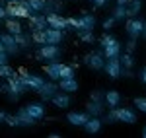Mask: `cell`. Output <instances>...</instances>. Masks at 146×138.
<instances>
[{
	"mask_svg": "<svg viewBox=\"0 0 146 138\" xmlns=\"http://www.w3.org/2000/svg\"><path fill=\"white\" fill-rule=\"evenodd\" d=\"M78 18H80V29H82V31H94V27H96V23H98L94 14H82Z\"/></svg>",
	"mask_w": 146,
	"mask_h": 138,
	"instance_id": "cell-23",
	"label": "cell"
},
{
	"mask_svg": "<svg viewBox=\"0 0 146 138\" xmlns=\"http://www.w3.org/2000/svg\"><path fill=\"white\" fill-rule=\"evenodd\" d=\"M142 136H144V138H146V127H144V128H142Z\"/></svg>",
	"mask_w": 146,
	"mask_h": 138,
	"instance_id": "cell-51",
	"label": "cell"
},
{
	"mask_svg": "<svg viewBox=\"0 0 146 138\" xmlns=\"http://www.w3.org/2000/svg\"><path fill=\"white\" fill-rule=\"evenodd\" d=\"M22 20H18V18H4V25H6V31L12 35H16V33H20V31H23V25Z\"/></svg>",
	"mask_w": 146,
	"mask_h": 138,
	"instance_id": "cell-26",
	"label": "cell"
},
{
	"mask_svg": "<svg viewBox=\"0 0 146 138\" xmlns=\"http://www.w3.org/2000/svg\"><path fill=\"white\" fill-rule=\"evenodd\" d=\"M29 16H31V10H29V6H27V0H18V2L6 6V18L27 20Z\"/></svg>",
	"mask_w": 146,
	"mask_h": 138,
	"instance_id": "cell-5",
	"label": "cell"
},
{
	"mask_svg": "<svg viewBox=\"0 0 146 138\" xmlns=\"http://www.w3.org/2000/svg\"><path fill=\"white\" fill-rule=\"evenodd\" d=\"M0 51H4V47H2V39H0Z\"/></svg>",
	"mask_w": 146,
	"mask_h": 138,
	"instance_id": "cell-52",
	"label": "cell"
},
{
	"mask_svg": "<svg viewBox=\"0 0 146 138\" xmlns=\"http://www.w3.org/2000/svg\"><path fill=\"white\" fill-rule=\"evenodd\" d=\"M25 111L29 113V117H33L35 121H39V119H43V117H45V105L33 101V103H27V105H25Z\"/></svg>",
	"mask_w": 146,
	"mask_h": 138,
	"instance_id": "cell-21",
	"label": "cell"
},
{
	"mask_svg": "<svg viewBox=\"0 0 146 138\" xmlns=\"http://www.w3.org/2000/svg\"><path fill=\"white\" fill-rule=\"evenodd\" d=\"M140 10H142V0H131V2L127 4V16H129V18L138 16Z\"/></svg>",
	"mask_w": 146,
	"mask_h": 138,
	"instance_id": "cell-27",
	"label": "cell"
},
{
	"mask_svg": "<svg viewBox=\"0 0 146 138\" xmlns=\"http://www.w3.org/2000/svg\"><path fill=\"white\" fill-rule=\"evenodd\" d=\"M88 68L92 70H103V64H105V57H103V53H98V51H92L88 53L84 60H82Z\"/></svg>",
	"mask_w": 146,
	"mask_h": 138,
	"instance_id": "cell-7",
	"label": "cell"
},
{
	"mask_svg": "<svg viewBox=\"0 0 146 138\" xmlns=\"http://www.w3.org/2000/svg\"><path fill=\"white\" fill-rule=\"evenodd\" d=\"M135 109L146 115V97H135Z\"/></svg>",
	"mask_w": 146,
	"mask_h": 138,
	"instance_id": "cell-36",
	"label": "cell"
},
{
	"mask_svg": "<svg viewBox=\"0 0 146 138\" xmlns=\"http://www.w3.org/2000/svg\"><path fill=\"white\" fill-rule=\"evenodd\" d=\"M27 6H29L31 14L33 12H43L45 10V0H27Z\"/></svg>",
	"mask_w": 146,
	"mask_h": 138,
	"instance_id": "cell-31",
	"label": "cell"
},
{
	"mask_svg": "<svg viewBox=\"0 0 146 138\" xmlns=\"http://www.w3.org/2000/svg\"><path fill=\"white\" fill-rule=\"evenodd\" d=\"M103 123H107V125H113V123H119V119H117V109L113 107V109H109L107 113H103Z\"/></svg>",
	"mask_w": 146,
	"mask_h": 138,
	"instance_id": "cell-33",
	"label": "cell"
},
{
	"mask_svg": "<svg viewBox=\"0 0 146 138\" xmlns=\"http://www.w3.org/2000/svg\"><path fill=\"white\" fill-rule=\"evenodd\" d=\"M14 115H16V119H18V127H22V128H31L35 123H37L33 117H29V113L25 111V107H20Z\"/></svg>",
	"mask_w": 146,
	"mask_h": 138,
	"instance_id": "cell-14",
	"label": "cell"
},
{
	"mask_svg": "<svg viewBox=\"0 0 146 138\" xmlns=\"http://www.w3.org/2000/svg\"><path fill=\"white\" fill-rule=\"evenodd\" d=\"M14 37H16V43H18V47H20V51H27L29 47L33 45V41H31V33L20 31V33H16Z\"/></svg>",
	"mask_w": 146,
	"mask_h": 138,
	"instance_id": "cell-25",
	"label": "cell"
},
{
	"mask_svg": "<svg viewBox=\"0 0 146 138\" xmlns=\"http://www.w3.org/2000/svg\"><path fill=\"white\" fill-rule=\"evenodd\" d=\"M138 80H140V82L146 86V66H142V68L138 70Z\"/></svg>",
	"mask_w": 146,
	"mask_h": 138,
	"instance_id": "cell-43",
	"label": "cell"
},
{
	"mask_svg": "<svg viewBox=\"0 0 146 138\" xmlns=\"http://www.w3.org/2000/svg\"><path fill=\"white\" fill-rule=\"evenodd\" d=\"M135 49H136V39H129L127 45H125V51L127 53H135Z\"/></svg>",
	"mask_w": 146,
	"mask_h": 138,
	"instance_id": "cell-41",
	"label": "cell"
},
{
	"mask_svg": "<svg viewBox=\"0 0 146 138\" xmlns=\"http://www.w3.org/2000/svg\"><path fill=\"white\" fill-rule=\"evenodd\" d=\"M6 62H8V53L0 51V64H6Z\"/></svg>",
	"mask_w": 146,
	"mask_h": 138,
	"instance_id": "cell-45",
	"label": "cell"
},
{
	"mask_svg": "<svg viewBox=\"0 0 146 138\" xmlns=\"http://www.w3.org/2000/svg\"><path fill=\"white\" fill-rule=\"evenodd\" d=\"M115 109H117V119H119V123L135 125L136 121H138L135 109H131V107H115Z\"/></svg>",
	"mask_w": 146,
	"mask_h": 138,
	"instance_id": "cell-11",
	"label": "cell"
},
{
	"mask_svg": "<svg viewBox=\"0 0 146 138\" xmlns=\"http://www.w3.org/2000/svg\"><path fill=\"white\" fill-rule=\"evenodd\" d=\"M4 123H6L8 127H18V119H16V115H10V113H6Z\"/></svg>",
	"mask_w": 146,
	"mask_h": 138,
	"instance_id": "cell-40",
	"label": "cell"
},
{
	"mask_svg": "<svg viewBox=\"0 0 146 138\" xmlns=\"http://www.w3.org/2000/svg\"><path fill=\"white\" fill-rule=\"evenodd\" d=\"M27 20H29L31 31H33V29H45L47 27V18H45V14H41V12H33Z\"/></svg>",
	"mask_w": 146,
	"mask_h": 138,
	"instance_id": "cell-19",
	"label": "cell"
},
{
	"mask_svg": "<svg viewBox=\"0 0 146 138\" xmlns=\"http://www.w3.org/2000/svg\"><path fill=\"white\" fill-rule=\"evenodd\" d=\"M0 22H2V20H0Z\"/></svg>",
	"mask_w": 146,
	"mask_h": 138,
	"instance_id": "cell-53",
	"label": "cell"
},
{
	"mask_svg": "<svg viewBox=\"0 0 146 138\" xmlns=\"http://www.w3.org/2000/svg\"><path fill=\"white\" fill-rule=\"evenodd\" d=\"M140 37H144V39H146V22H144V27H142V33H140Z\"/></svg>",
	"mask_w": 146,
	"mask_h": 138,
	"instance_id": "cell-49",
	"label": "cell"
},
{
	"mask_svg": "<svg viewBox=\"0 0 146 138\" xmlns=\"http://www.w3.org/2000/svg\"><path fill=\"white\" fill-rule=\"evenodd\" d=\"M90 2L94 4V8H103V6H105L109 0H90Z\"/></svg>",
	"mask_w": 146,
	"mask_h": 138,
	"instance_id": "cell-44",
	"label": "cell"
},
{
	"mask_svg": "<svg viewBox=\"0 0 146 138\" xmlns=\"http://www.w3.org/2000/svg\"><path fill=\"white\" fill-rule=\"evenodd\" d=\"M101 127H103V121H101L100 117H90L86 123H84V130L88 132V134H98L101 130Z\"/></svg>",
	"mask_w": 146,
	"mask_h": 138,
	"instance_id": "cell-22",
	"label": "cell"
},
{
	"mask_svg": "<svg viewBox=\"0 0 146 138\" xmlns=\"http://www.w3.org/2000/svg\"><path fill=\"white\" fill-rule=\"evenodd\" d=\"M129 2H131V0H117V4H121V6H127Z\"/></svg>",
	"mask_w": 146,
	"mask_h": 138,
	"instance_id": "cell-48",
	"label": "cell"
},
{
	"mask_svg": "<svg viewBox=\"0 0 146 138\" xmlns=\"http://www.w3.org/2000/svg\"><path fill=\"white\" fill-rule=\"evenodd\" d=\"M4 117H6V111H4V109H0V123H4Z\"/></svg>",
	"mask_w": 146,
	"mask_h": 138,
	"instance_id": "cell-47",
	"label": "cell"
},
{
	"mask_svg": "<svg viewBox=\"0 0 146 138\" xmlns=\"http://www.w3.org/2000/svg\"><path fill=\"white\" fill-rule=\"evenodd\" d=\"M62 57V51L58 45H53V43H45V45H39L37 53H35V58L37 60H43V62H55Z\"/></svg>",
	"mask_w": 146,
	"mask_h": 138,
	"instance_id": "cell-3",
	"label": "cell"
},
{
	"mask_svg": "<svg viewBox=\"0 0 146 138\" xmlns=\"http://www.w3.org/2000/svg\"><path fill=\"white\" fill-rule=\"evenodd\" d=\"M66 23H68V29H74V31L80 29V18H66Z\"/></svg>",
	"mask_w": 146,
	"mask_h": 138,
	"instance_id": "cell-37",
	"label": "cell"
},
{
	"mask_svg": "<svg viewBox=\"0 0 146 138\" xmlns=\"http://www.w3.org/2000/svg\"><path fill=\"white\" fill-rule=\"evenodd\" d=\"M90 119V115L86 111H70L66 115V121L72 125V127H84V123Z\"/></svg>",
	"mask_w": 146,
	"mask_h": 138,
	"instance_id": "cell-15",
	"label": "cell"
},
{
	"mask_svg": "<svg viewBox=\"0 0 146 138\" xmlns=\"http://www.w3.org/2000/svg\"><path fill=\"white\" fill-rule=\"evenodd\" d=\"M45 18H47V25H49V27H55V29L68 31L66 18H62L58 12H49V14H45Z\"/></svg>",
	"mask_w": 146,
	"mask_h": 138,
	"instance_id": "cell-10",
	"label": "cell"
},
{
	"mask_svg": "<svg viewBox=\"0 0 146 138\" xmlns=\"http://www.w3.org/2000/svg\"><path fill=\"white\" fill-rule=\"evenodd\" d=\"M18 76H20V80L23 82V86L27 88V92H37L41 86H43V82L45 78H41V76H37V74H31L27 68H18Z\"/></svg>",
	"mask_w": 146,
	"mask_h": 138,
	"instance_id": "cell-4",
	"label": "cell"
},
{
	"mask_svg": "<svg viewBox=\"0 0 146 138\" xmlns=\"http://www.w3.org/2000/svg\"><path fill=\"white\" fill-rule=\"evenodd\" d=\"M103 97H105V92H101V90H92L90 99H94V101H103Z\"/></svg>",
	"mask_w": 146,
	"mask_h": 138,
	"instance_id": "cell-39",
	"label": "cell"
},
{
	"mask_svg": "<svg viewBox=\"0 0 146 138\" xmlns=\"http://www.w3.org/2000/svg\"><path fill=\"white\" fill-rule=\"evenodd\" d=\"M121 62H119V57L115 58H105V64H103V70H105V74L111 78V80H117V78H121Z\"/></svg>",
	"mask_w": 146,
	"mask_h": 138,
	"instance_id": "cell-8",
	"label": "cell"
},
{
	"mask_svg": "<svg viewBox=\"0 0 146 138\" xmlns=\"http://www.w3.org/2000/svg\"><path fill=\"white\" fill-rule=\"evenodd\" d=\"M45 37L47 43H53V45H60L62 39H64V31L62 29H55V27H45Z\"/></svg>",
	"mask_w": 146,
	"mask_h": 138,
	"instance_id": "cell-17",
	"label": "cell"
},
{
	"mask_svg": "<svg viewBox=\"0 0 146 138\" xmlns=\"http://www.w3.org/2000/svg\"><path fill=\"white\" fill-rule=\"evenodd\" d=\"M119 62H121V66H123V68H133V66H135V55L125 51V53L119 55Z\"/></svg>",
	"mask_w": 146,
	"mask_h": 138,
	"instance_id": "cell-28",
	"label": "cell"
},
{
	"mask_svg": "<svg viewBox=\"0 0 146 138\" xmlns=\"http://www.w3.org/2000/svg\"><path fill=\"white\" fill-rule=\"evenodd\" d=\"M72 76H74V66H72V64H62L60 78H72Z\"/></svg>",
	"mask_w": 146,
	"mask_h": 138,
	"instance_id": "cell-35",
	"label": "cell"
},
{
	"mask_svg": "<svg viewBox=\"0 0 146 138\" xmlns=\"http://www.w3.org/2000/svg\"><path fill=\"white\" fill-rule=\"evenodd\" d=\"M0 39H2V47H4V51L8 53V57L10 55H18L20 53V47H18V43H16V37L12 33H0Z\"/></svg>",
	"mask_w": 146,
	"mask_h": 138,
	"instance_id": "cell-12",
	"label": "cell"
},
{
	"mask_svg": "<svg viewBox=\"0 0 146 138\" xmlns=\"http://www.w3.org/2000/svg\"><path fill=\"white\" fill-rule=\"evenodd\" d=\"M56 92H58V84L53 82V80H45L43 86L37 90V95H39L43 101H51V97H53Z\"/></svg>",
	"mask_w": 146,
	"mask_h": 138,
	"instance_id": "cell-9",
	"label": "cell"
},
{
	"mask_svg": "<svg viewBox=\"0 0 146 138\" xmlns=\"http://www.w3.org/2000/svg\"><path fill=\"white\" fill-rule=\"evenodd\" d=\"M100 45H101V53L105 58H115L121 55V43L117 41V37H113L111 33H105L100 39Z\"/></svg>",
	"mask_w": 146,
	"mask_h": 138,
	"instance_id": "cell-2",
	"label": "cell"
},
{
	"mask_svg": "<svg viewBox=\"0 0 146 138\" xmlns=\"http://www.w3.org/2000/svg\"><path fill=\"white\" fill-rule=\"evenodd\" d=\"M4 2H8V4H14V2H18V0H4Z\"/></svg>",
	"mask_w": 146,
	"mask_h": 138,
	"instance_id": "cell-50",
	"label": "cell"
},
{
	"mask_svg": "<svg viewBox=\"0 0 146 138\" xmlns=\"http://www.w3.org/2000/svg\"><path fill=\"white\" fill-rule=\"evenodd\" d=\"M14 72H16V70L12 68L8 62H6V64H0V78H4V80H6V78H10Z\"/></svg>",
	"mask_w": 146,
	"mask_h": 138,
	"instance_id": "cell-34",
	"label": "cell"
},
{
	"mask_svg": "<svg viewBox=\"0 0 146 138\" xmlns=\"http://www.w3.org/2000/svg\"><path fill=\"white\" fill-rule=\"evenodd\" d=\"M115 18H113V16H109V18H105V20H103V23H101V25H103V29H105V31H109V29H113V27H115Z\"/></svg>",
	"mask_w": 146,
	"mask_h": 138,
	"instance_id": "cell-38",
	"label": "cell"
},
{
	"mask_svg": "<svg viewBox=\"0 0 146 138\" xmlns=\"http://www.w3.org/2000/svg\"><path fill=\"white\" fill-rule=\"evenodd\" d=\"M125 22H127L125 23L127 35H129L131 39H138L140 33H142V27H144V20H140L138 16H135V18H127Z\"/></svg>",
	"mask_w": 146,
	"mask_h": 138,
	"instance_id": "cell-6",
	"label": "cell"
},
{
	"mask_svg": "<svg viewBox=\"0 0 146 138\" xmlns=\"http://www.w3.org/2000/svg\"><path fill=\"white\" fill-rule=\"evenodd\" d=\"M76 33H78V39L82 41V43H94V41H96L94 31H82V29H78Z\"/></svg>",
	"mask_w": 146,
	"mask_h": 138,
	"instance_id": "cell-32",
	"label": "cell"
},
{
	"mask_svg": "<svg viewBox=\"0 0 146 138\" xmlns=\"http://www.w3.org/2000/svg\"><path fill=\"white\" fill-rule=\"evenodd\" d=\"M121 78H135V74H133V68H121Z\"/></svg>",
	"mask_w": 146,
	"mask_h": 138,
	"instance_id": "cell-42",
	"label": "cell"
},
{
	"mask_svg": "<svg viewBox=\"0 0 146 138\" xmlns=\"http://www.w3.org/2000/svg\"><path fill=\"white\" fill-rule=\"evenodd\" d=\"M86 113L90 117H103V113H105V103L103 101H94V99H90L88 105H86Z\"/></svg>",
	"mask_w": 146,
	"mask_h": 138,
	"instance_id": "cell-20",
	"label": "cell"
},
{
	"mask_svg": "<svg viewBox=\"0 0 146 138\" xmlns=\"http://www.w3.org/2000/svg\"><path fill=\"white\" fill-rule=\"evenodd\" d=\"M111 16L115 18V22H125V20L129 18V16H127V6H121V4H117Z\"/></svg>",
	"mask_w": 146,
	"mask_h": 138,
	"instance_id": "cell-30",
	"label": "cell"
},
{
	"mask_svg": "<svg viewBox=\"0 0 146 138\" xmlns=\"http://www.w3.org/2000/svg\"><path fill=\"white\" fill-rule=\"evenodd\" d=\"M70 93H64V92H56L53 97H51V103L55 105L56 109H68L70 105Z\"/></svg>",
	"mask_w": 146,
	"mask_h": 138,
	"instance_id": "cell-18",
	"label": "cell"
},
{
	"mask_svg": "<svg viewBox=\"0 0 146 138\" xmlns=\"http://www.w3.org/2000/svg\"><path fill=\"white\" fill-rule=\"evenodd\" d=\"M60 70H62V62H58V60H55V62H47L45 66H43L45 76L49 78V80H53V82L60 80Z\"/></svg>",
	"mask_w": 146,
	"mask_h": 138,
	"instance_id": "cell-13",
	"label": "cell"
},
{
	"mask_svg": "<svg viewBox=\"0 0 146 138\" xmlns=\"http://www.w3.org/2000/svg\"><path fill=\"white\" fill-rule=\"evenodd\" d=\"M0 92L4 93V95H6L10 101H18L23 93L27 92V88H25V86H23V82L20 80L18 72H14L10 78H6L4 86H0Z\"/></svg>",
	"mask_w": 146,
	"mask_h": 138,
	"instance_id": "cell-1",
	"label": "cell"
},
{
	"mask_svg": "<svg viewBox=\"0 0 146 138\" xmlns=\"http://www.w3.org/2000/svg\"><path fill=\"white\" fill-rule=\"evenodd\" d=\"M31 41H33V45H45L47 43V37H45V29H33L31 31Z\"/></svg>",
	"mask_w": 146,
	"mask_h": 138,
	"instance_id": "cell-29",
	"label": "cell"
},
{
	"mask_svg": "<svg viewBox=\"0 0 146 138\" xmlns=\"http://www.w3.org/2000/svg\"><path fill=\"white\" fill-rule=\"evenodd\" d=\"M103 103H105V107H109V109H113V107H119V103H121V93L115 92V90H109V92H105Z\"/></svg>",
	"mask_w": 146,
	"mask_h": 138,
	"instance_id": "cell-24",
	"label": "cell"
},
{
	"mask_svg": "<svg viewBox=\"0 0 146 138\" xmlns=\"http://www.w3.org/2000/svg\"><path fill=\"white\" fill-rule=\"evenodd\" d=\"M56 84H58V92H64V93L78 92V82H76L74 76H72V78H60Z\"/></svg>",
	"mask_w": 146,
	"mask_h": 138,
	"instance_id": "cell-16",
	"label": "cell"
},
{
	"mask_svg": "<svg viewBox=\"0 0 146 138\" xmlns=\"http://www.w3.org/2000/svg\"><path fill=\"white\" fill-rule=\"evenodd\" d=\"M4 18H6V6L0 4V20H4Z\"/></svg>",
	"mask_w": 146,
	"mask_h": 138,
	"instance_id": "cell-46",
	"label": "cell"
}]
</instances>
